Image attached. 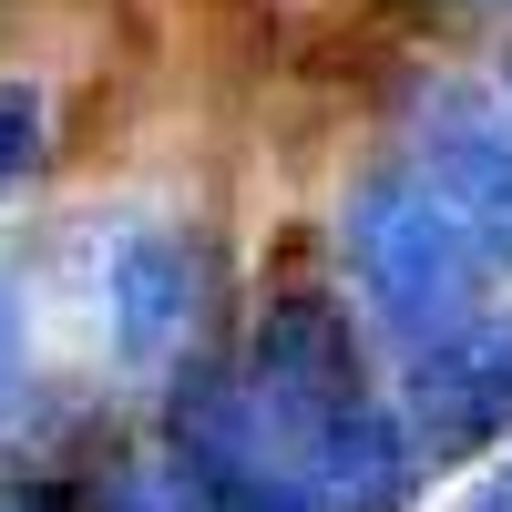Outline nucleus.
I'll use <instances>...</instances> for the list:
<instances>
[{
    "label": "nucleus",
    "mask_w": 512,
    "mask_h": 512,
    "mask_svg": "<svg viewBox=\"0 0 512 512\" xmlns=\"http://www.w3.org/2000/svg\"><path fill=\"white\" fill-rule=\"evenodd\" d=\"M338 256H349L359 308L390 328L400 349L441 338L451 318H472L482 277H492V256L472 246V226H461L431 185H420V164H379V175L349 185V205H338Z\"/></svg>",
    "instance_id": "obj_1"
},
{
    "label": "nucleus",
    "mask_w": 512,
    "mask_h": 512,
    "mask_svg": "<svg viewBox=\"0 0 512 512\" xmlns=\"http://www.w3.org/2000/svg\"><path fill=\"white\" fill-rule=\"evenodd\" d=\"M400 420H410L420 472H451V461L492 451L512 431V308H472V318H451L441 338H420Z\"/></svg>",
    "instance_id": "obj_2"
},
{
    "label": "nucleus",
    "mask_w": 512,
    "mask_h": 512,
    "mask_svg": "<svg viewBox=\"0 0 512 512\" xmlns=\"http://www.w3.org/2000/svg\"><path fill=\"white\" fill-rule=\"evenodd\" d=\"M410 164L492 267H512V93L482 82H420L410 93Z\"/></svg>",
    "instance_id": "obj_3"
},
{
    "label": "nucleus",
    "mask_w": 512,
    "mask_h": 512,
    "mask_svg": "<svg viewBox=\"0 0 512 512\" xmlns=\"http://www.w3.org/2000/svg\"><path fill=\"white\" fill-rule=\"evenodd\" d=\"M246 410H256V441H267V461L308 431L318 410L359 400V338L338 308H318V297H277L267 318H256V349H246Z\"/></svg>",
    "instance_id": "obj_4"
},
{
    "label": "nucleus",
    "mask_w": 512,
    "mask_h": 512,
    "mask_svg": "<svg viewBox=\"0 0 512 512\" xmlns=\"http://www.w3.org/2000/svg\"><path fill=\"white\" fill-rule=\"evenodd\" d=\"M277 482L297 492V512H400L420 492V451H410V420L390 400H338L318 410L308 431L277 451Z\"/></svg>",
    "instance_id": "obj_5"
},
{
    "label": "nucleus",
    "mask_w": 512,
    "mask_h": 512,
    "mask_svg": "<svg viewBox=\"0 0 512 512\" xmlns=\"http://www.w3.org/2000/svg\"><path fill=\"white\" fill-rule=\"evenodd\" d=\"M103 328L123 359H175L185 328H195V256L164 236V226H123L103 246Z\"/></svg>",
    "instance_id": "obj_6"
},
{
    "label": "nucleus",
    "mask_w": 512,
    "mask_h": 512,
    "mask_svg": "<svg viewBox=\"0 0 512 512\" xmlns=\"http://www.w3.org/2000/svg\"><path fill=\"white\" fill-rule=\"evenodd\" d=\"M31 154H41V93L31 82H0V195L31 175Z\"/></svg>",
    "instance_id": "obj_7"
},
{
    "label": "nucleus",
    "mask_w": 512,
    "mask_h": 512,
    "mask_svg": "<svg viewBox=\"0 0 512 512\" xmlns=\"http://www.w3.org/2000/svg\"><path fill=\"white\" fill-rule=\"evenodd\" d=\"M21 369H31V328H21V287L0 277V420L21 400Z\"/></svg>",
    "instance_id": "obj_8"
},
{
    "label": "nucleus",
    "mask_w": 512,
    "mask_h": 512,
    "mask_svg": "<svg viewBox=\"0 0 512 512\" xmlns=\"http://www.w3.org/2000/svg\"><path fill=\"white\" fill-rule=\"evenodd\" d=\"M492 11H512V0H492Z\"/></svg>",
    "instance_id": "obj_9"
},
{
    "label": "nucleus",
    "mask_w": 512,
    "mask_h": 512,
    "mask_svg": "<svg viewBox=\"0 0 512 512\" xmlns=\"http://www.w3.org/2000/svg\"><path fill=\"white\" fill-rule=\"evenodd\" d=\"M0 512H21V502H0Z\"/></svg>",
    "instance_id": "obj_10"
},
{
    "label": "nucleus",
    "mask_w": 512,
    "mask_h": 512,
    "mask_svg": "<svg viewBox=\"0 0 512 512\" xmlns=\"http://www.w3.org/2000/svg\"><path fill=\"white\" fill-rule=\"evenodd\" d=\"M502 93H512V72H502Z\"/></svg>",
    "instance_id": "obj_11"
},
{
    "label": "nucleus",
    "mask_w": 512,
    "mask_h": 512,
    "mask_svg": "<svg viewBox=\"0 0 512 512\" xmlns=\"http://www.w3.org/2000/svg\"><path fill=\"white\" fill-rule=\"evenodd\" d=\"M216 512H226V502H216Z\"/></svg>",
    "instance_id": "obj_12"
}]
</instances>
